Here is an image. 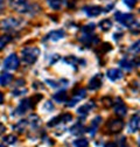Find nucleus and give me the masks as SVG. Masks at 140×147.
<instances>
[{"instance_id":"f257e3e1","label":"nucleus","mask_w":140,"mask_h":147,"mask_svg":"<svg viewBox=\"0 0 140 147\" xmlns=\"http://www.w3.org/2000/svg\"><path fill=\"white\" fill-rule=\"evenodd\" d=\"M40 56V49L36 47H26L22 49V60L27 64H33L36 62Z\"/></svg>"},{"instance_id":"f03ea898","label":"nucleus","mask_w":140,"mask_h":147,"mask_svg":"<svg viewBox=\"0 0 140 147\" xmlns=\"http://www.w3.org/2000/svg\"><path fill=\"white\" fill-rule=\"evenodd\" d=\"M24 21L19 18H7V19L0 21V29L4 30H11V29H16L19 28Z\"/></svg>"},{"instance_id":"7ed1b4c3","label":"nucleus","mask_w":140,"mask_h":147,"mask_svg":"<svg viewBox=\"0 0 140 147\" xmlns=\"http://www.w3.org/2000/svg\"><path fill=\"white\" fill-rule=\"evenodd\" d=\"M9 1V6L12 7V9L19 12V13H28L30 12L29 9L32 8V6L27 3V0H8Z\"/></svg>"},{"instance_id":"20e7f679","label":"nucleus","mask_w":140,"mask_h":147,"mask_svg":"<svg viewBox=\"0 0 140 147\" xmlns=\"http://www.w3.org/2000/svg\"><path fill=\"white\" fill-rule=\"evenodd\" d=\"M116 20H118L120 24H122L124 26L127 27H133L135 19H134V15L130 14V13H116Z\"/></svg>"},{"instance_id":"39448f33","label":"nucleus","mask_w":140,"mask_h":147,"mask_svg":"<svg viewBox=\"0 0 140 147\" xmlns=\"http://www.w3.org/2000/svg\"><path fill=\"white\" fill-rule=\"evenodd\" d=\"M19 64H20L19 59H18V56H16L15 54H11L5 60V62H4V67H5V69L11 70V71L16 70L18 68H19Z\"/></svg>"},{"instance_id":"423d86ee","label":"nucleus","mask_w":140,"mask_h":147,"mask_svg":"<svg viewBox=\"0 0 140 147\" xmlns=\"http://www.w3.org/2000/svg\"><path fill=\"white\" fill-rule=\"evenodd\" d=\"M108 128L110 130L111 133H118L124 128V121H122L121 119H112L109 123Z\"/></svg>"},{"instance_id":"0eeeda50","label":"nucleus","mask_w":140,"mask_h":147,"mask_svg":"<svg viewBox=\"0 0 140 147\" xmlns=\"http://www.w3.org/2000/svg\"><path fill=\"white\" fill-rule=\"evenodd\" d=\"M139 130H140V112L135 113L129 123V131L131 133H134Z\"/></svg>"},{"instance_id":"6e6552de","label":"nucleus","mask_w":140,"mask_h":147,"mask_svg":"<svg viewBox=\"0 0 140 147\" xmlns=\"http://www.w3.org/2000/svg\"><path fill=\"white\" fill-rule=\"evenodd\" d=\"M126 112H127L126 105L122 103V100L120 98H118L117 102L114 103V113L118 117H124V116H126Z\"/></svg>"},{"instance_id":"1a4fd4ad","label":"nucleus","mask_w":140,"mask_h":147,"mask_svg":"<svg viewBox=\"0 0 140 147\" xmlns=\"http://www.w3.org/2000/svg\"><path fill=\"white\" fill-rule=\"evenodd\" d=\"M85 92H86V90H85V89H81L77 94H75V95H74V98L67 103V106H68V107H71V106H74L76 103H78L79 100H82V99L86 96V94H85Z\"/></svg>"},{"instance_id":"9d476101","label":"nucleus","mask_w":140,"mask_h":147,"mask_svg":"<svg viewBox=\"0 0 140 147\" xmlns=\"http://www.w3.org/2000/svg\"><path fill=\"white\" fill-rule=\"evenodd\" d=\"M102 81H103L102 74H97V75H95V76L89 81V89H90V90H96V89L100 88Z\"/></svg>"},{"instance_id":"9b49d317","label":"nucleus","mask_w":140,"mask_h":147,"mask_svg":"<svg viewBox=\"0 0 140 147\" xmlns=\"http://www.w3.org/2000/svg\"><path fill=\"white\" fill-rule=\"evenodd\" d=\"M64 30L63 29H59V30H52L47 35V40H51V41H59L61 39L64 38Z\"/></svg>"},{"instance_id":"f8f14e48","label":"nucleus","mask_w":140,"mask_h":147,"mask_svg":"<svg viewBox=\"0 0 140 147\" xmlns=\"http://www.w3.org/2000/svg\"><path fill=\"white\" fill-rule=\"evenodd\" d=\"M83 9L86 13V15H89V16H98L103 12V8L99 6H86Z\"/></svg>"},{"instance_id":"ddd939ff","label":"nucleus","mask_w":140,"mask_h":147,"mask_svg":"<svg viewBox=\"0 0 140 147\" xmlns=\"http://www.w3.org/2000/svg\"><path fill=\"white\" fill-rule=\"evenodd\" d=\"M32 106H33V104L30 103V99H24V100L20 103L19 107L16 109V113H18V115H24V113L27 111V110H29Z\"/></svg>"},{"instance_id":"4468645a","label":"nucleus","mask_w":140,"mask_h":147,"mask_svg":"<svg viewBox=\"0 0 140 147\" xmlns=\"http://www.w3.org/2000/svg\"><path fill=\"white\" fill-rule=\"evenodd\" d=\"M106 75L111 81H119L122 76H124L119 69H110V70H108Z\"/></svg>"},{"instance_id":"2eb2a0df","label":"nucleus","mask_w":140,"mask_h":147,"mask_svg":"<svg viewBox=\"0 0 140 147\" xmlns=\"http://www.w3.org/2000/svg\"><path fill=\"white\" fill-rule=\"evenodd\" d=\"M52 98H54V100H56L57 103H64L68 99V95H67V92L64 90H62V91L56 92L54 96H52Z\"/></svg>"},{"instance_id":"dca6fc26","label":"nucleus","mask_w":140,"mask_h":147,"mask_svg":"<svg viewBox=\"0 0 140 147\" xmlns=\"http://www.w3.org/2000/svg\"><path fill=\"white\" fill-rule=\"evenodd\" d=\"M100 120H102V117H96V118L91 121L90 127L88 128V132H90V134H91V136H94V134H95V132H96V130H97L98 125L100 124Z\"/></svg>"},{"instance_id":"f3484780","label":"nucleus","mask_w":140,"mask_h":147,"mask_svg":"<svg viewBox=\"0 0 140 147\" xmlns=\"http://www.w3.org/2000/svg\"><path fill=\"white\" fill-rule=\"evenodd\" d=\"M94 106H95V105H94V103H92V102H90L89 104H85V105L81 106V107L78 109V111H77V112H78V115H79V116H83V117H84V116H86V115H88V112H89Z\"/></svg>"},{"instance_id":"a211bd4d","label":"nucleus","mask_w":140,"mask_h":147,"mask_svg":"<svg viewBox=\"0 0 140 147\" xmlns=\"http://www.w3.org/2000/svg\"><path fill=\"white\" fill-rule=\"evenodd\" d=\"M13 81V76L11 75V74H7V72H5V74H3L1 76H0V84L1 85H8L11 82Z\"/></svg>"},{"instance_id":"6ab92c4d","label":"nucleus","mask_w":140,"mask_h":147,"mask_svg":"<svg viewBox=\"0 0 140 147\" xmlns=\"http://www.w3.org/2000/svg\"><path fill=\"white\" fill-rule=\"evenodd\" d=\"M99 28H100L102 30H104V32L110 30V29L112 28V21L109 20V19H104V20H102V21L99 22Z\"/></svg>"},{"instance_id":"aec40b11","label":"nucleus","mask_w":140,"mask_h":147,"mask_svg":"<svg viewBox=\"0 0 140 147\" xmlns=\"http://www.w3.org/2000/svg\"><path fill=\"white\" fill-rule=\"evenodd\" d=\"M12 41V36L9 35H4V36H0V50L4 49L9 42Z\"/></svg>"},{"instance_id":"412c9836","label":"nucleus","mask_w":140,"mask_h":147,"mask_svg":"<svg viewBox=\"0 0 140 147\" xmlns=\"http://www.w3.org/2000/svg\"><path fill=\"white\" fill-rule=\"evenodd\" d=\"M63 0H48V5L52 8V9H60L62 7Z\"/></svg>"},{"instance_id":"4be33fe9","label":"nucleus","mask_w":140,"mask_h":147,"mask_svg":"<svg viewBox=\"0 0 140 147\" xmlns=\"http://www.w3.org/2000/svg\"><path fill=\"white\" fill-rule=\"evenodd\" d=\"M27 124H28V120H20L16 125L13 126V128H14V130H16L18 132H22L25 130V127L27 126Z\"/></svg>"},{"instance_id":"5701e85b","label":"nucleus","mask_w":140,"mask_h":147,"mask_svg":"<svg viewBox=\"0 0 140 147\" xmlns=\"http://www.w3.org/2000/svg\"><path fill=\"white\" fill-rule=\"evenodd\" d=\"M88 146H89V141L84 138H81L74 141V147H88Z\"/></svg>"},{"instance_id":"b1692460","label":"nucleus","mask_w":140,"mask_h":147,"mask_svg":"<svg viewBox=\"0 0 140 147\" xmlns=\"http://www.w3.org/2000/svg\"><path fill=\"white\" fill-rule=\"evenodd\" d=\"M120 65H121L122 69H126L127 71H130V70L132 69V67H133L132 61H129V60H126V59H124V60L120 61Z\"/></svg>"},{"instance_id":"393cba45","label":"nucleus","mask_w":140,"mask_h":147,"mask_svg":"<svg viewBox=\"0 0 140 147\" xmlns=\"http://www.w3.org/2000/svg\"><path fill=\"white\" fill-rule=\"evenodd\" d=\"M60 123H62V116H57V117H55V118H52L51 120H49L48 121V126L49 127H54V126H56L57 124H60Z\"/></svg>"},{"instance_id":"a878e982","label":"nucleus","mask_w":140,"mask_h":147,"mask_svg":"<svg viewBox=\"0 0 140 147\" xmlns=\"http://www.w3.org/2000/svg\"><path fill=\"white\" fill-rule=\"evenodd\" d=\"M4 141L6 142V144H15L16 142V137L15 136H13V134H8V136H6L5 138H4Z\"/></svg>"},{"instance_id":"bb28decb","label":"nucleus","mask_w":140,"mask_h":147,"mask_svg":"<svg viewBox=\"0 0 140 147\" xmlns=\"http://www.w3.org/2000/svg\"><path fill=\"white\" fill-rule=\"evenodd\" d=\"M64 61H65L67 63H69V64H71V65H76V64L79 62L78 59H76L75 56H68V57L64 59Z\"/></svg>"},{"instance_id":"cd10ccee","label":"nucleus","mask_w":140,"mask_h":147,"mask_svg":"<svg viewBox=\"0 0 140 147\" xmlns=\"http://www.w3.org/2000/svg\"><path fill=\"white\" fill-rule=\"evenodd\" d=\"M94 29H95V25L94 24H90V25H88V26H84L82 28V32L85 33V34H90V33L94 32Z\"/></svg>"},{"instance_id":"c85d7f7f","label":"nucleus","mask_w":140,"mask_h":147,"mask_svg":"<svg viewBox=\"0 0 140 147\" xmlns=\"http://www.w3.org/2000/svg\"><path fill=\"white\" fill-rule=\"evenodd\" d=\"M29 119H30V120H33V121H28V123H30V124H32V126H33V127H36V126L39 125L40 119H39V117H38L36 115H32V116L29 117Z\"/></svg>"},{"instance_id":"c756f323","label":"nucleus","mask_w":140,"mask_h":147,"mask_svg":"<svg viewBox=\"0 0 140 147\" xmlns=\"http://www.w3.org/2000/svg\"><path fill=\"white\" fill-rule=\"evenodd\" d=\"M130 51H132V53H138V51H140V41H137L135 43H133V45L131 46V48H130Z\"/></svg>"},{"instance_id":"7c9ffc66","label":"nucleus","mask_w":140,"mask_h":147,"mask_svg":"<svg viewBox=\"0 0 140 147\" xmlns=\"http://www.w3.org/2000/svg\"><path fill=\"white\" fill-rule=\"evenodd\" d=\"M102 102H103V104H104L105 106H108V107H110V106H112V105H113L112 99H111L110 97H104V98L102 99Z\"/></svg>"},{"instance_id":"2f4dec72","label":"nucleus","mask_w":140,"mask_h":147,"mask_svg":"<svg viewBox=\"0 0 140 147\" xmlns=\"http://www.w3.org/2000/svg\"><path fill=\"white\" fill-rule=\"evenodd\" d=\"M51 88H59V86H61V84L60 83H62L63 81H59V82H55V81H50V80H47L46 81Z\"/></svg>"},{"instance_id":"473e14b6","label":"nucleus","mask_w":140,"mask_h":147,"mask_svg":"<svg viewBox=\"0 0 140 147\" xmlns=\"http://www.w3.org/2000/svg\"><path fill=\"white\" fill-rule=\"evenodd\" d=\"M112 48H111V45L110 43H103L102 45V51L103 53H106V51H110Z\"/></svg>"},{"instance_id":"72a5a7b5","label":"nucleus","mask_w":140,"mask_h":147,"mask_svg":"<svg viewBox=\"0 0 140 147\" xmlns=\"http://www.w3.org/2000/svg\"><path fill=\"white\" fill-rule=\"evenodd\" d=\"M122 1H124V4L130 8L134 7V5H135V0H122Z\"/></svg>"},{"instance_id":"f704fd0d","label":"nucleus","mask_w":140,"mask_h":147,"mask_svg":"<svg viewBox=\"0 0 140 147\" xmlns=\"http://www.w3.org/2000/svg\"><path fill=\"white\" fill-rule=\"evenodd\" d=\"M24 92H27V90L26 89H21V90H13L12 91V94L14 95V96H19V95H21V94H24Z\"/></svg>"},{"instance_id":"c9c22d12","label":"nucleus","mask_w":140,"mask_h":147,"mask_svg":"<svg viewBox=\"0 0 140 147\" xmlns=\"http://www.w3.org/2000/svg\"><path fill=\"white\" fill-rule=\"evenodd\" d=\"M44 109L47 110V111H51V110L54 109V105L51 104V102H47V103L44 104Z\"/></svg>"},{"instance_id":"e433bc0d","label":"nucleus","mask_w":140,"mask_h":147,"mask_svg":"<svg viewBox=\"0 0 140 147\" xmlns=\"http://www.w3.org/2000/svg\"><path fill=\"white\" fill-rule=\"evenodd\" d=\"M6 131V127H5V125H3L1 123H0V136H1L4 132Z\"/></svg>"},{"instance_id":"4c0bfd02","label":"nucleus","mask_w":140,"mask_h":147,"mask_svg":"<svg viewBox=\"0 0 140 147\" xmlns=\"http://www.w3.org/2000/svg\"><path fill=\"white\" fill-rule=\"evenodd\" d=\"M4 7H5V0H0V13L4 11Z\"/></svg>"},{"instance_id":"58836bf2","label":"nucleus","mask_w":140,"mask_h":147,"mask_svg":"<svg viewBox=\"0 0 140 147\" xmlns=\"http://www.w3.org/2000/svg\"><path fill=\"white\" fill-rule=\"evenodd\" d=\"M105 147H118V145L116 142H108L105 145Z\"/></svg>"},{"instance_id":"ea45409f","label":"nucleus","mask_w":140,"mask_h":147,"mask_svg":"<svg viewBox=\"0 0 140 147\" xmlns=\"http://www.w3.org/2000/svg\"><path fill=\"white\" fill-rule=\"evenodd\" d=\"M3 102H4V95L3 92H0V104H3Z\"/></svg>"},{"instance_id":"a19ab883","label":"nucleus","mask_w":140,"mask_h":147,"mask_svg":"<svg viewBox=\"0 0 140 147\" xmlns=\"http://www.w3.org/2000/svg\"><path fill=\"white\" fill-rule=\"evenodd\" d=\"M137 142H138V145H139V146H140V137H139V138H138V141H137Z\"/></svg>"},{"instance_id":"79ce46f5","label":"nucleus","mask_w":140,"mask_h":147,"mask_svg":"<svg viewBox=\"0 0 140 147\" xmlns=\"http://www.w3.org/2000/svg\"><path fill=\"white\" fill-rule=\"evenodd\" d=\"M0 147H7V146H5L4 144H0Z\"/></svg>"}]
</instances>
